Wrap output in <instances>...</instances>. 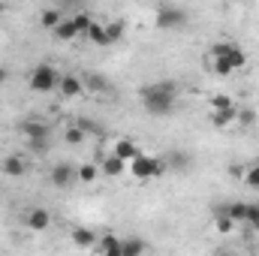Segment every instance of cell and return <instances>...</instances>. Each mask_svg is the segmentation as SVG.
Instances as JSON below:
<instances>
[{"label": "cell", "instance_id": "6da1fadb", "mask_svg": "<svg viewBox=\"0 0 259 256\" xmlns=\"http://www.w3.org/2000/svg\"><path fill=\"white\" fill-rule=\"evenodd\" d=\"M139 100H142V106H145L148 115L166 118L178 106V84L175 81H151V84H145L139 91Z\"/></svg>", "mask_w": 259, "mask_h": 256}, {"label": "cell", "instance_id": "7a4b0ae2", "mask_svg": "<svg viewBox=\"0 0 259 256\" xmlns=\"http://www.w3.org/2000/svg\"><path fill=\"white\" fill-rule=\"evenodd\" d=\"M163 169H166V163L160 157H151V154H142V151L127 163L130 178H136V181H154V178L163 175Z\"/></svg>", "mask_w": 259, "mask_h": 256}, {"label": "cell", "instance_id": "3957f363", "mask_svg": "<svg viewBox=\"0 0 259 256\" xmlns=\"http://www.w3.org/2000/svg\"><path fill=\"white\" fill-rule=\"evenodd\" d=\"M244 66H247V55H244L235 42H229L226 55L211 58V69H214L220 78H226V75H232V72H238V69H244Z\"/></svg>", "mask_w": 259, "mask_h": 256}, {"label": "cell", "instance_id": "277c9868", "mask_svg": "<svg viewBox=\"0 0 259 256\" xmlns=\"http://www.w3.org/2000/svg\"><path fill=\"white\" fill-rule=\"evenodd\" d=\"M58 81H61V72L52 64H36L30 78H27L33 94H52V91H58Z\"/></svg>", "mask_w": 259, "mask_h": 256}, {"label": "cell", "instance_id": "5b68a950", "mask_svg": "<svg viewBox=\"0 0 259 256\" xmlns=\"http://www.w3.org/2000/svg\"><path fill=\"white\" fill-rule=\"evenodd\" d=\"M21 133L27 136L33 154H46L49 151V139H52V127L49 124H42V121H24L21 124Z\"/></svg>", "mask_w": 259, "mask_h": 256}, {"label": "cell", "instance_id": "8992f818", "mask_svg": "<svg viewBox=\"0 0 259 256\" xmlns=\"http://www.w3.org/2000/svg\"><path fill=\"white\" fill-rule=\"evenodd\" d=\"M154 24H157L160 30H181V27L187 24V12H184L181 6H163V9H157Z\"/></svg>", "mask_w": 259, "mask_h": 256}, {"label": "cell", "instance_id": "52a82bcc", "mask_svg": "<svg viewBox=\"0 0 259 256\" xmlns=\"http://www.w3.org/2000/svg\"><path fill=\"white\" fill-rule=\"evenodd\" d=\"M58 94H61L64 100H75V97H81V94H84V78H78V75H61V81H58Z\"/></svg>", "mask_w": 259, "mask_h": 256}, {"label": "cell", "instance_id": "ba28073f", "mask_svg": "<svg viewBox=\"0 0 259 256\" xmlns=\"http://www.w3.org/2000/svg\"><path fill=\"white\" fill-rule=\"evenodd\" d=\"M100 172L106 178H124L127 175V160H121L118 154H106V160L100 163Z\"/></svg>", "mask_w": 259, "mask_h": 256}, {"label": "cell", "instance_id": "9c48e42d", "mask_svg": "<svg viewBox=\"0 0 259 256\" xmlns=\"http://www.w3.org/2000/svg\"><path fill=\"white\" fill-rule=\"evenodd\" d=\"M52 184L61 187V190L72 187V184H75V169H72L69 163H58V166L52 169Z\"/></svg>", "mask_w": 259, "mask_h": 256}, {"label": "cell", "instance_id": "30bf717a", "mask_svg": "<svg viewBox=\"0 0 259 256\" xmlns=\"http://www.w3.org/2000/svg\"><path fill=\"white\" fill-rule=\"evenodd\" d=\"M0 172L9 175V178H21V175L27 172V160H24L21 154H12V157H6V160L0 163Z\"/></svg>", "mask_w": 259, "mask_h": 256}, {"label": "cell", "instance_id": "8fae6325", "mask_svg": "<svg viewBox=\"0 0 259 256\" xmlns=\"http://www.w3.org/2000/svg\"><path fill=\"white\" fill-rule=\"evenodd\" d=\"M24 223H27V229H33V232H46V229L52 226V214H49L46 208H33Z\"/></svg>", "mask_w": 259, "mask_h": 256}, {"label": "cell", "instance_id": "7c38bea8", "mask_svg": "<svg viewBox=\"0 0 259 256\" xmlns=\"http://www.w3.org/2000/svg\"><path fill=\"white\" fill-rule=\"evenodd\" d=\"M112 154H118L121 160H133L136 154H139V145H136V139H130V136H121V139H115V145H112Z\"/></svg>", "mask_w": 259, "mask_h": 256}, {"label": "cell", "instance_id": "4fadbf2b", "mask_svg": "<svg viewBox=\"0 0 259 256\" xmlns=\"http://www.w3.org/2000/svg\"><path fill=\"white\" fill-rule=\"evenodd\" d=\"M52 33H55V39H58V42H72V39H78V30H75L72 18H61V21H58V27H55Z\"/></svg>", "mask_w": 259, "mask_h": 256}, {"label": "cell", "instance_id": "5bb4252c", "mask_svg": "<svg viewBox=\"0 0 259 256\" xmlns=\"http://www.w3.org/2000/svg\"><path fill=\"white\" fill-rule=\"evenodd\" d=\"M72 244L81 247V250H94V247H97V235H94L91 229L78 226V229H72Z\"/></svg>", "mask_w": 259, "mask_h": 256}, {"label": "cell", "instance_id": "9a60e30c", "mask_svg": "<svg viewBox=\"0 0 259 256\" xmlns=\"http://www.w3.org/2000/svg\"><path fill=\"white\" fill-rule=\"evenodd\" d=\"M211 121H214V127H229L238 121V109L235 106L232 109H211Z\"/></svg>", "mask_w": 259, "mask_h": 256}, {"label": "cell", "instance_id": "2e32d148", "mask_svg": "<svg viewBox=\"0 0 259 256\" xmlns=\"http://www.w3.org/2000/svg\"><path fill=\"white\" fill-rule=\"evenodd\" d=\"M100 175H103V172H100V166H94V163H81V166L75 169V181H81V184H94Z\"/></svg>", "mask_w": 259, "mask_h": 256}, {"label": "cell", "instance_id": "e0dca14e", "mask_svg": "<svg viewBox=\"0 0 259 256\" xmlns=\"http://www.w3.org/2000/svg\"><path fill=\"white\" fill-rule=\"evenodd\" d=\"M97 250H100V253H106V256H121V241H118L112 232H106V235L100 238Z\"/></svg>", "mask_w": 259, "mask_h": 256}, {"label": "cell", "instance_id": "ac0fdd59", "mask_svg": "<svg viewBox=\"0 0 259 256\" xmlns=\"http://www.w3.org/2000/svg\"><path fill=\"white\" fill-rule=\"evenodd\" d=\"M61 18H64V12H61V9H55V6H49V9H42V12H39V24H42V27H49V30H55Z\"/></svg>", "mask_w": 259, "mask_h": 256}, {"label": "cell", "instance_id": "d6986e66", "mask_svg": "<svg viewBox=\"0 0 259 256\" xmlns=\"http://www.w3.org/2000/svg\"><path fill=\"white\" fill-rule=\"evenodd\" d=\"M94 46H109V39H106V24H97V21H91V27H88V33H84Z\"/></svg>", "mask_w": 259, "mask_h": 256}, {"label": "cell", "instance_id": "ffe728a7", "mask_svg": "<svg viewBox=\"0 0 259 256\" xmlns=\"http://www.w3.org/2000/svg\"><path fill=\"white\" fill-rule=\"evenodd\" d=\"M148 247H145V241H139V238H130V241H121V256H139L145 253Z\"/></svg>", "mask_w": 259, "mask_h": 256}, {"label": "cell", "instance_id": "44dd1931", "mask_svg": "<svg viewBox=\"0 0 259 256\" xmlns=\"http://www.w3.org/2000/svg\"><path fill=\"white\" fill-rule=\"evenodd\" d=\"M72 18V24H75V30H78V36H84L88 33V27H91V12H75V15H69Z\"/></svg>", "mask_w": 259, "mask_h": 256}, {"label": "cell", "instance_id": "7402d4cb", "mask_svg": "<svg viewBox=\"0 0 259 256\" xmlns=\"http://www.w3.org/2000/svg\"><path fill=\"white\" fill-rule=\"evenodd\" d=\"M121 36H124V21H109V24H106V39H109V46H115Z\"/></svg>", "mask_w": 259, "mask_h": 256}, {"label": "cell", "instance_id": "603a6c76", "mask_svg": "<svg viewBox=\"0 0 259 256\" xmlns=\"http://www.w3.org/2000/svg\"><path fill=\"white\" fill-rule=\"evenodd\" d=\"M88 88H91L94 94H106V91H109V81H106L103 75H88V78H84V91H88Z\"/></svg>", "mask_w": 259, "mask_h": 256}, {"label": "cell", "instance_id": "cb8c5ba5", "mask_svg": "<svg viewBox=\"0 0 259 256\" xmlns=\"http://www.w3.org/2000/svg\"><path fill=\"white\" fill-rule=\"evenodd\" d=\"M84 136H88V133L78 127V124L64 130V142H66V145H81V142H84Z\"/></svg>", "mask_w": 259, "mask_h": 256}, {"label": "cell", "instance_id": "d4e9b609", "mask_svg": "<svg viewBox=\"0 0 259 256\" xmlns=\"http://www.w3.org/2000/svg\"><path fill=\"white\" fill-rule=\"evenodd\" d=\"M244 184H247L250 190H259V163H250V166L244 169Z\"/></svg>", "mask_w": 259, "mask_h": 256}, {"label": "cell", "instance_id": "484cf974", "mask_svg": "<svg viewBox=\"0 0 259 256\" xmlns=\"http://www.w3.org/2000/svg\"><path fill=\"white\" fill-rule=\"evenodd\" d=\"M214 226H217V232H223V235H229V232H235V220H232L229 214H217V220H214Z\"/></svg>", "mask_w": 259, "mask_h": 256}, {"label": "cell", "instance_id": "4316f807", "mask_svg": "<svg viewBox=\"0 0 259 256\" xmlns=\"http://www.w3.org/2000/svg\"><path fill=\"white\" fill-rule=\"evenodd\" d=\"M244 208H247L244 202H232V205H226V214H229L235 223H244Z\"/></svg>", "mask_w": 259, "mask_h": 256}, {"label": "cell", "instance_id": "83f0119b", "mask_svg": "<svg viewBox=\"0 0 259 256\" xmlns=\"http://www.w3.org/2000/svg\"><path fill=\"white\" fill-rule=\"evenodd\" d=\"M244 223L250 226V232L259 226V205H247V208H244Z\"/></svg>", "mask_w": 259, "mask_h": 256}, {"label": "cell", "instance_id": "f1b7e54d", "mask_svg": "<svg viewBox=\"0 0 259 256\" xmlns=\"http://www.w3.org/2000/svg\"><path fill=\"white\" fill-rule=\"evenodd\" d=\"M235 103H232V97L229 94H214L211 97V109H232Z\"/></svg>", "mask_w": 259, "mask_h": 256}, {"label": "cell", "instance_id": "f546056e", "mask_svg": "<svg viewBox=\"0 0 259 256\" xmlns=\"http://www.w3.org/2000/svg\"><path fill=\"white\" fill-rule=\"evenodd\" d=\"M238 121H241V124H253V121H256L253 109H238Z\"/></svg>", "mask_w": 259, "mask_h": 256}, {"label": "cell", "instance_id": "4dcf8cb0", "mask_svg": "<svg viewBox=\"0 0 259 256\" xmlns=\"http://www.w3.org/2000/svg\"><path fill=\"white\" fill-rule=\"evenodd\" d=\"M6 81H9V69H6V66H0V88H3Z\"/></svg>", "mask_w": 259, "mask_h": 256}, {"label": "cell", "instance_id": "1f68e13d", "mask_svg": "<svg viewBox=\"0 0 259 256\" xmlns=\"http://www.w3.org/2000/svg\"><path fill=\"white\" fill-rule=\"evenodd\" d=\"M0 15H6V3L3 0H0Z\"/></svg>", "mask_w": 259, "mask_h": 256}, {"label": "cell", "instance_id": "d6a6232c", "mask_svg": "<svg viewBox=\"0 0 259 256\" xmlns=\"http://www.w3.org/2000/svg\"><path fill=\"white\" fill-rule=\"evenodd\" d=\"M229 3H247V0H229Z\"/></svg>", "mask_w": 259, "mask_h": 256}, {"label": "cell", "instance_id": "836d02e7", "mask_svg": "<svg viewBox=\"0 0 259 256\" xmlns=\"http://www.w3.org/2000/svg\"><path fill=\"white\" fill-rule=\"evenodd\" d=\"M253 232H256V235H259V226H256V229H253Z\"/></svg>", "mask_w": 259, "mask_h": 256}]
</instances>
